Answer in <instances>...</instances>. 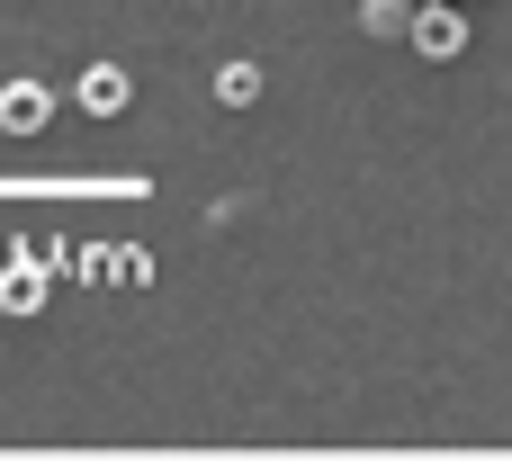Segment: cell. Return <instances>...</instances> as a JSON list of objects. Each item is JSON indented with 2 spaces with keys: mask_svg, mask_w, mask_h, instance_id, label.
<instances>
[{
  "mask_svg": "<svg viewBox=\"0 0 512 467\" xmlns=\"http://www.w3.org/2000/svg\"><path fill=\"white\" fill-rule=\"evenodd\" d=\"M72 99H81V108H90V117H117V108H126V72H117V63H90V72H81V90H72Z\"/></svg>",
  "mask_w": 512,
  "mask_h": 467,
  "instance_id": "3",
  "label": "cell"
},
{
  "mask_svg": "<svg viewBox=\"0 0 512 467\" xmlns=\"http://www.w3.org/2000/svg\"><path fill=\"white\" fill-rule=\"evenodd\" d=\"M405 45H414V54H432V63H450V54L468 45L459 0H423V9H414V27H405Z\"/></svg>",
  "mask_w": 512,
  "mask_h": 467,
  "instance_id": "1",
  "label": "cell"
},
{
  "mask_svg": "<svg viewBox=\"0 0 512 467\" xmlns=\"http://www.w3.org/2000/svg\"><path fill=\"white\" fill-rule=\"evenodd\" d=\"M45 117H54V90L45 81H9L0 90V135H36Z\"/></svg>",
  "mask_w": 512,
  "mask_h": 467,
  "instance_id": "2",
  "label": "cell"
},
{
  "mask_svg": "<svg viewBox=\"0 0 512 467\" xmlns=\"http://www.w3.org/2000/svg\"><path fill=\"white\" fill-rule=\"evenodd\" d=\"M36 306H45V270H36V261L0 270V315H36Z\"/></svg>",
  "mask_w": 512,
  "mask_h": 467,
  "instance_id": "4",
  "label": "cell"
},
{
  "mask_svg": "<svg viewBox=\"0 0 512 467\" xmlns=\"http://www.w3.org/2000/svg\"><path fill=\"white\" fill-rule=\"evenodd\" d=\"M18 261H36V270H63V243H54V234H27V243H18Z\"/></svg>",
  "mask_w": 512,
  "mask_h": 467,
  "instance_id": "7",
  "label": "cell"
},
{
  "mask_svg": "<svg viewBox=\"0 0 512 467\" xmlns=\"http://www.w3.org/2000/svg\"><path fill=\"white\" fill-rule=\"evenodd\" d=\"M414 9H423V0H360V27H369V36H405Z\"/></svg>",
  "mask_w": 512,
  "mask_h": 467,
  "instance_id": "5",
  "label": "cell"
},
{
  "mask_svg": "<svg viewBox=\"0 0 512 467\" xmlns=\"http://www.w3.org/2000/svg\"><path fill=\"white\" fill-rule=\"evenodd\" d=\"M216 99H225V108H252V99H261V72H252V63H225V72H216Z\"/></svg>",
  "mask_w": 512,
  "mask_h": 467,
  "instance_id": "6",
  "label": "cell"
}]
</instances>
